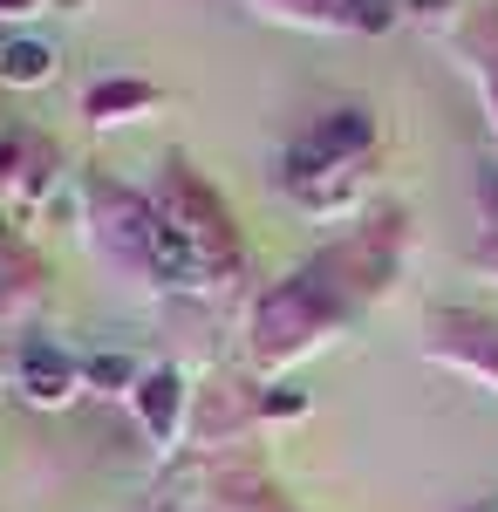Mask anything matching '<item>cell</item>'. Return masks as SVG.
Returning <instances> with one entry per match:
<instances>
[{"label":"cell","instance_id":"6da1fadb","mask_svg":"<svg viewBox=\"0 0 498 512\" xmlns=\"http://www.w3.org/2000/svg\"><path fill=\"white\" fill-rule=\"evenodd\" d=\"M0 69L14 82H35V76H48V48H35V41H14L7 55H0Z\"/></svg>","mask_w":498,"mask_h":512},{"label":"cell","instance_id":"7a4b0ae2","mask_svg":"<svg viewBox=\"0 0 498 512\" xmlns=\"http://www.w3.org/2000/svg\"><path fill=\"white\" fill-rule=\"evenodd\" d=\"M28 376H35V396H69V369L48 355H28Z\"/></svg>","mask_w":498,"mask_h":512}]
</instances>
